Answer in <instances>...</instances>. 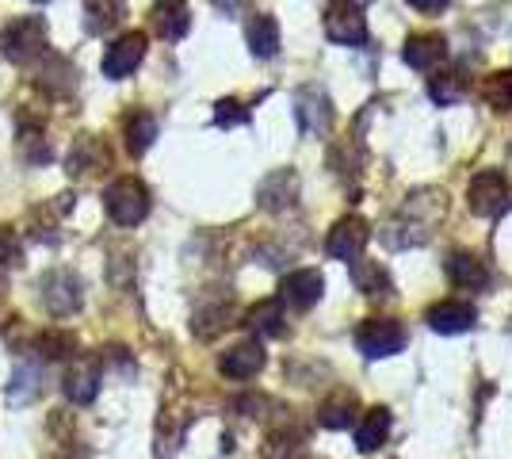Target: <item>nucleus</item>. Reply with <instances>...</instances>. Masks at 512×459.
Returning a JSON list of instances; mask_svg holds the SVG:
<instances>
[{"instance_id": "30", "label": "nucleus", "mask_w": 512, "mask_h": 459, "mask_svg": "<svg viewBox=\"0 0 512 459\" xmlns=\"http://www.w3.org/2000/svg\"><path fill=\"white\" fill-rule=\"evenodd\" d=\"M20 150H23V157L31 161V165H46V161H54V150L46 146V138H43V131L35 127V131H27L23 127L20 131Z\"/></svg>"}, {"instance_id": "21", "label": "nucleus", "mask_w": 512, "mask_h": 459, "mask_svg": "<svg viewBox=\"0 0 512 459\" xmlns=\"http://www.w3.org/2000/svg\"><path fill=\"white\" fill-rule=\"evenodd\" d=\"M448 272H451V280H455L459 287H486V284H490L486 264L478 261L474 253H451Z\"/></svg>"}, {"instance_id": "17", "label": "nucleus", "mask_w": 512, "mask_h": 459, "mask_svg": "<svg viewBox=\"0 0 512 459\" xmlns=\"http://www.w3.org/2000/svg\"><path fill=\"white\" fill-rule=\"evenodd\" d=\"M123 138H127V150L134 153V157H142V153L153 146V138H157V119L142 108L127 111V119H123Z\"/></svg>"}, {"instance_id": "29", "label": "nucleus", "mask_w": 512, "mask_h": 459, "mask_svg": "<svg viewBox=\"0 0 512 459\" xmlns=\"http://www.w3.org/2000/svg\"><path fill=\"white\" fill-rule=\"evenodd\" d=\"M260 459H306V448H302L299 437H287V433H272Z\"/></svg>"}, {"instance_id": "13", "label": "nucleus", "mask_w": 512, "mask_h": 459, "mask_svg": "<svg viewBox=\"0 0 512 459\" xmlns=\"http://www.w3.org/2000/svg\"><path fill=\"white\" fill-rule=\"evenodd\" d=\"M260 368H264V349L256 341L234 345L230 352H222V360H218V372L226 375V379H253Z\"/></svg>"}, {"instance_id": "26", "label": "nucleus", "mask_w": 512, "mask_h": 459, "mask_svg": "<svg viewBox=\"0 0 512 459\" xmlns=\"http://www.w3.org/2000/svg\"><path fill=\"white\" fill-rule=\"evenodd\" d=\"M352 280H356V287H360L363 295H386V291H390L386 272L379 268V264H371V261L352 264Z\"/></svg>"}, {"instance_id": "8", "label": "nucleus", "mask_w": 512, "mask_h": 459, "mask_svg": "<svg viewBox=\"0 0 512 459\" xmlns=\"http://www.w3.org/2000/svg\"><path fill=\"white\" fill-rule=\"evenodd\" d=\"M367 241H371V226H367L360 215H348V219L337 222L333 234H329V257H337V261H356Z\"/></svg>"}, {"instance_id": "23", "label": "nucleus", "mask_w": 512, "mask_h": 459, "mask_svg": "<svg viewBox=\"0 0 512 459\" xmlns=\"http://www.w3.org/2000/svg\"><path fill=\"white\" fill-rule=\"evenodd\" d=\"M249 50L256 58H276L279 50V23L272 16H256L249 23Z\"/></svg>"}, {"instance_id": "3", "label": "nucleus", "mask_w": 512, "mask_h": 459, "mask_svg": "<svg viewBox=\"0 0 512 459\" xmlns=\"http://www.w3.org/2000/svg\"><path fill=\"white\" fill-rule=\"evenodd\" d=\"M81 280L73 268H50L43 276V303L54 318H69L81 310Z\"/></svg>"}, {"instance_id": "10", "label": "nucleus", "mask_w": 512, "mask_h": 459, "mask_svg": "<svg viewBox=\"0 0 512 459\" xmlns=\"http://www.w3.org/2000/svg\"><path fill=\"white\" fill-rule=\"evenodd\" d=\"M295 115H299L302 134H325L333 123V108H329V96L321 88H302L299 100H295Z\"/></svg>"}, {"instance_id": "14", "label": "nucleus", "mask_w": 512, "mask_h": 459, "mask_svg": "<svg viewBox=\"0 0 512 459\" xmlns=\"http://www.w3.org/2000/svg\"><path fill=\"white\" fill-rule=\"evenodd\" d=\"M100 165H107V150L100 146V138H92V134H81V138L73 142L69 157H65V173H69V176L100 173Z\"/></svg>"}, {"instance_id": "4", "label": "nucleus", "mask_w": 512, "mask_h": 459, "mask_svg": "<svg viewBox=\"0 0 512 459\" xmlns=\"http://www.w3.org/2000/svg\"><path fill=\"white\" fill-rule=\"evenodd\" d=\"M356 349L367 356V360H383V356H394V352L406 349V329L390 318H371L363 322L360 333H356Z\"/></svg>"}, {"instance_id": "1", "label": "nucleus", "mask_w": 512, "mask_h": 459, "mask_svg": "<svg viewBox=\"0 0 512 459\" xmlns=\"http://www.w3.org/2000/svg\"><path fill=\"white\" fill-rule=\"evenodd\" d=\"M0 54L16 66H31L46 54V20L43 16H20L0 31Z\"/></svg>"}, {"instance_id": "31", "label": "nucleus", "mask_w": 512, "mask_h": 459, "mask_svg": "<svg viewBox=\"0 0 512 459\" xmlns=\"http://www.w3.org/2000/svg\"><path fill=\"white\" fill-rule=\"evenodd\" d=\"M318 421L325 429H344L348 421H352V394L348 398H337V402H329V406H321Z\"/></svg>"}, {"instance_id": "20", "label": "nucleus", "mask_w": 512, "mask_h": 459, "mask_svg": "<svg viewBox=\"0 0 512 459\" xmlns=\"http://www.w3.org/2000/svg\"><path fill=\"white\" fill-rule=\"evenodd\" d=\"M35 85L46 88L50 96H69V92H73V85H77V81H73V66H69L65 58H58V54H50V58H46V66H43V73L35 77Z\"/></svg>"}, {"instance_id": "15", "label": "nucleus", "mask_w": 512, "mask_h": 459, "mask_svg": "<svg viewBox=\"0 0 512 459\" xmlns=\"http://www.w3.org/2000/svg\"><path fill=\"white\" fill-rule=\"evenodd\" d=\"M188 4L184 0H157L153 4V31L161 35V39H184L188 35Z\"/></svg>"}, {"instance_id": "5", "label": "nucleus", "mask_w": 512, "mask_h": 459, "mask_svg": "<svg viewBox=\"0 0 512 459\" xmlns=\"http://www.w3.org/2000/svg\"><path fill=\"white\" fill-rule=\"evenodd\" d=\"M325 35L341 46H360V43H367V20H363V12L356 4L333 0V4L325 8Z\"/></svg>"}, {"instance_id": "25", "label": "nucleus", "mask_w": 512, "mask_h": 459, "mask_svg": "<svg viewBox=\"0 0 512 459\" xmlns=\"http://www.w3.org/2000/svg\"><path fill=\"white\" fill-rule=\"evenodd\" d=\"M230 318H234V310H230V306H226V303L211 306V310H199V314H195V322H192L195 337H203V341H211V337H218L222 329L230 326Z\"/></svg>"}, {"instance_id": "35", "label": "nucleus", "mask_w": 512, "mask_h": 459, "mask_svg": "<svg viewBox=\"0 0 512 459\" xmlns=\"http://www.w3.org/2000/svg\"><path fill=\"white\" fill-rule=\"evenodd\" d=\"M428 92H432V100L448 104V100H459V92H463V88H459V77H455V73H448V77H436Z\"/></svg>"}, {"instance_id": "12", "label": "nucleus", "mask_w": 512, "mask_h": 459, "mask_svg": "<svg viewBox=\"0 0 512 459\" xmlns=\"http://www.w3.org/2000/svg\"><path fill=\"white\" fill-rule=\"evenodd\" d=\"M321 291H325V280H321V272H314V268H302V272H291V276L283 280V287H279L283 303L299 306V310H306V306L318 303Z\"/></svg>"}, {"instance_id": "16", "label": "nucleus", "mask_w": 512, "mask_h": 459, "mask_svg": "<svg viewBox=\"0 0 512 459\" xmlns=\"http://www.w3.org/2000/svg\"><path fill=\"white\" fill-rule=\"evenodd\" d=\"M39 394H43V372H39V364L20 360L16 372H12V383H8V402H12V406H27V402H35Z\"/></svg>"}, {"instance_id": "24", "label": "nucleus", "mask_w": 512, "mask_h": 459, "mask_svg": "<svg viewBox=\"0 0 512 459\" xmlns=\"http://www.w3.org/2000/svg\"><path fill=\"white\" fill-rule=\"evenodd\" d=\"M386 433H390V414L386 410H367V417H363L360 429H356V448L360 452H375L386 440Z\"/></svg>"}, {"instance_id": "33", "label": "nucleus", "mask_w": 512, "mask_h": 459, "mask_svg": "<svg viewBox=\"0 0 512 459\" xmlns=\"http://www.w3.org/2000/svg\"><path fill=\"white\" fill-rule=\"evenodd\" d=\"M23 261V241L16 230L0 226V268H16Z\"/></svg>"}, {"instance_id": "6", "label": "nucleus", "mask_w": 512, "mask_h": 459, "mask_svg": "<svg viewBox=\"0 0 512 459\" xmlns=\"http://www.w3.org/2000/svg\"><path fill=\"white\" fill-rule=\"evenodd\" d=\"M509 199V180L497 173V169H486L470 180L467 188V207L474 215H497Z\"/></svg>"}, {"instance_id": "28", "label": "nucleus", "mask_w": 512, "mask_h": 459, "mask_svg": "<svg viewBox=\"0 0 512 459\" xmlns=\"http://www.w3.org/2000/svg\"><path fill=\"white\" fill-rule=\"evenodd\" d=\"M35 352H43L46 360H69L73 356V337L62 329H46L35 337Z\"/></svg>"}, {"instance_id": "27", "label": "nucleus", "mask_w": 512, "mask_h": 459, "mask_svg": "<svg viewBox=\"0 0 512 459\" xmlns=\"http://www.w3.org/2000/svg\"><path fill=\"white\" fill-rule=\"evenodd\" d=\"M249 326L256 329V333H264V337H283V310H279V303H260L249 310Z\"/></svg>"}, {"instance_id": "36", "label": "nucleus", "mask_w": 512, "mask_h": 459, "mask_svg": "<svg viewBox=\"0 0 512 459\" xmlns=\"http://www.w3.org/2000/svg\"><path fill=\"white\" fill-rule=\"evenodd\" d=\"M406 4H413L417 12H440V8H448V0H406Z\"/></svg>"}, {"instance_id": "9", "label": "nucleus", "mask_w": 512, "mask_h": 459, "mask_svg": "<svg viewBox=\"0 0 512 459\" xmlns=\"http://www.w3.org/2000/svg\"><path fill=\"white\" fill-rule=\"evenodd\" d=\"M62 387H65V398H69V402H77V406H88V402L100 394V368L92 364V356H77V360H69Z\"/></svg>"}, {"instance_id": "11", "label": "nucleus", "mask_w": 512, "mask_h": 459, "mask_svg": "<svg viewBox=\"0 0 512 459\" xmlns=\"http://www.w3.org/2000/svg\"><path fill=\"white\" fill-rule=\"evenodd\" d=\"M295 199H299V176L291 173V169H279V173L264 176V184L256 192V203L264 211H287V207H295Z\"/></svg>"}, {"instance_id": "34", "label": "nucleus", "mask_w": 512, "mask_h": 459, "mask_svg": "<svg viewBox=\"0 0 512 459\" xmlns=\"http://www.w3.org/2000/svg\"><path fill=\"white\" fill-rule=\"evenodd\" d=\"M214 123H218V127H237V123H249V111L241 108L237 100H218V104H214Z\"/></svg>"}, {"instance_id": "7", "label": "nucleus", "mask_w": 512, "mask_h": 459, "mask_svg": "<svg viewBox=\"0 0 512 459\" xmlns=\"http://www.w3.org/2000/svg\"><path fill=\"white\" fill-rule=\"evenodd\" d=\"M142 58H146V35L142 31H127L123 39H115V43L107 46L104 73L111 81H123V77H130L134 69L142 66Z\"/></svg>"}, {"instance_id": "18", "label": "nucleus", "mask_w": 512, "mask_h": 459, "mask_svg": "<svg viewBox=\"0 0 512 459\" xmlns=\"http://www.w3.org/2000/svg\"><path fill=\"white\" fill-rule=\"evenodd\" d=\"M474 306L467 303H440L428 310V326L436 329V333H467L474 326Z\"/></svg>"}, {"instance_id": "2", "label": "nucleus", "mask_w": 512, "mask_h": 459, "mask_svg": "<svg viewBox=\"0 0 512 459\" xmlns=\"http://www.w3.org/2000/svg\"><path fill=\"white\" fill-rule=\"evenodd\" d=\"M104 207H107V215H111V222H119V226H138V222L150 215V192H146L142 180L119 176V180L107 184Z\"/></svg>"}, {"instance_id": "32", "label": "nucleus", "mask_w": 512, "mask_h": 459, "mask_svg": "<svg viewBox=\"0 0 512 459\" xmlns=\"http://www.w3.org/2000/svg\"><path fill=\"white\" fill-rule=\"evenodd\" d=\"M486 100L493 108H512V69L509 73H493L486 81Z\"/></svg>"}, {"instance_id": "22", "label": "nucleus", "mask_w": 512, "mask_h": 459, "mask_svg": "<svg viewBox=\"0 0 512 459\" xmlns=\"http://www.w3.org/2000/svg\"><path fill=\"white\" fill-rule=\"evenodd\" d=\"M127 16L123 0H88V31L92 35H107L111 27H119V20Z\"/></svg>"}, {"instance_id": "19", "label": "nucleus", "mask_w": 512, "mask_h": 459, "mask_svg": "<svg viewBox=\"0 0 512 459\" xmlns=\"http://www.w3.org/2000/svg\"><path fill=\"white\" fill-rule=\"evenodd\" d=\"M448 43L440 35H413L406 43V66L413 69H432L436 62H444Z\"/></svg>"}]
</instances>
